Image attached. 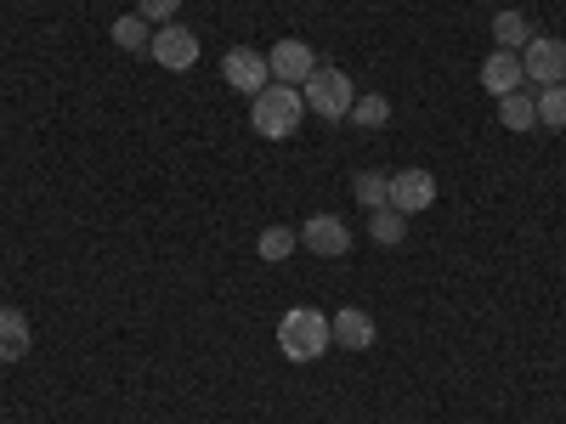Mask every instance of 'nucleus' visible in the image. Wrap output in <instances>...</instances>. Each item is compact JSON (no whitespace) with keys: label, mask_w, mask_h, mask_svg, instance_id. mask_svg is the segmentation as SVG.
I'll return each instance as SVG.
<instances>
[{"label":"nucleus","mask_w":566,"mask_h":424,"mask_svg":"<svg viewBox=\"0 0 566 424\" xmlns=\"http://www.w3.org/2000/svg\"><path fill=\"white\" fill-rule=\"evenodd\" d=\"M328 346H335V335H328V317H323L317 306L283 311V322H277V351H283V362L306 368V362H317Z\"/></svg>","instance_id":"obj_1"},{"label":"nucleus","mask_w":566,"mask_h":424,"mask_svg":"<svg viewBox=\"0 0 566 424\" xmlns=\"http://www.w3.org/2000/svg\"><path fill=\"white\" fill-rule=\"evenodd\" d=\"M301 119H306V103H301V91L295 85H266L261 97L250 103V125H255V136H266V141H290L295 130H301Z\"/></svg>","instance_id":"obj_2"},{"label":"nucleus","mask_w":566,"mask_h":424,"mask_svg":"<svg viewBox=\"0 0 566 424\" xmlns=\"http://www.w3.org/2000/svg\"><path fill=\"white\" fill-rule=\"evenodd\" d=\"M301 103H306L312 114H323V119H346L352 103H357V85H352L340 68H317V74L301 85Z\"/></svg>","instance_id":"obj_3"},{"label":"nucleus","mask_w":566,"mask_h":424,"mask_svg":"<svg viewBox=\"0 0 566 424\" xmlns=\"http://www.w3.org/2000/svg\"><path fill=\"white\" fill-rule=\"evenodd\" d=\"M522 68H527V85H566V40L555 34H533L522 45Z\"/></svg>","instance_id":"obj_4"},{"label":"nucleus","mask_w":566,"mask_h":424,"mask_svg":"<svg viewBox=\"0 0 566 424\" xmlns=\"http://www.w3.org/2000/svg\"><path fill=\"white\" fill-rule=\"evenodd\" d=\"M221 80L239 91V97H261V91L272 85V68H266V52H250V45H239V52L221 57Z\"/></svg>","instance_id":"obj_5"},{"label":"nucleus","mask_w":566,"mask_h":424,"mask_svg":"<svg viewBox=\"0 0 566 424\" xmlns=\"http://www.w3.org/2000/svg\"><path fill=\"white\" fill-rule=\"evenodd\" d=\"M159 68H170V74H181V68H193L199 63V34L187 29V23H159L154 29V52H148Z\"/></svg>","instance_id":"obj_6"},{"label":"nucleus","mask_w":566,"mask_h":424,"mask_svg":"<svg viewBox=\"0 0 566 424\" xmlns=\"http://www.w3.org/2000/svg\"><path fill=\"white\" fill-rule=\"evenodd\" d=\"M266 68H272V80H277V85H295V91H301V85L317 74V52H312L306 40H295V34H290V40H277L272 52H266Z\"/></svg>","instance_id":"obj_7"},{"label":"nucleus","mask_w":566,"mask_h":424,"mask_svg":"<svg viewBox=\"0 0 566 424\" xmlns=\"http://www.w3.org/2000/svg\"><path fill=\"white\" fill-rule=\"evenodd\" d=\"M301 244H306L312 255H323V261H340V255H352V226H346L340 215H306Z\"/></svg>","instance_id":"obj_8"},{"label":"nucleus","mask_w":566,"mask_h":424,"mask_svg":"<svg viewBox=\"0 0 566 424\" xmlns=\"http://www.w3.org/2000/svg\"><path fill=\"white\" fill-rule=\"evenodd\" d=\"M431 204H437V176H431V170H397V176H391V210L424 215Z\"/></svg>","instance_id":"obj_9"},{"label":"nucleus","mask_w":566,"mask_h":424,"mask_svg":"<svg viewBox=\"0 0 566 424\" xmlns=\"http://www.w3.org/2000/svg\"><path fill=\"white\" fill-rule=\"evenodd\" d=\"M328 335H335L340 351H368L374 346V317L357 311V306H340L335 317H328Z\"/></svg>","instance_id":"obj_10"},{"label":"nucleus","mask_w":566,"mask_h":424,"mask_svg":"<svg viewBox=\"0 0 566 424\" xmlns=\"http://www.w3.org/2000/svg\"><path fill=\"white\" fill-rule=\"evenodd\" d=\"M34 351V328L18 306H0V362H23Z\"/></svg>","instance_id":"obj_11"},{"label":"nucleus","mask_w":566,"mask_h":424,"mask_svg":"<svg viewBox=\"0 0 566 424\" xmlns=\"http://www.w3.org/2000/svg\"><path fill=\"white\" fill-rule=\"evenodd\" d=\"M482 85L493 91V97H510V91L527 85V68H522V52H493L482 63Z\"/></svg>","instance_id":"obj_12"},{"label":"nucleus","mask_w":566,"mask_h":424,"mask_svg":"<svg viewBox=\"0 0 566 424\" xmlns=\"http://www.w3.org/2000/svg\"><path fill=\"white\" fill-rule=\"evenodd\" d=\"M499 125L504 130H515V136H522V130H538V91H510V97H499Z\"/></svg>","instance_id":"obj_13"},{"label":"nucleus","mask_w":566,"mask_h":424,"mask_svg":"<svg viewBox=\"0 0 566 424\" xmlns=\"http://www.w3.org/2000/svg\"><path fill=\"white\" fill-rule=\"evenodd\" d=\"M108 34H114L119 52H136V57H148V52H154V23H148V18H136V12H130V18H114Z\"/></svg>","instance_id":"obj_14"},{"label":"nucleus","mask_w":566,"mask_h":424,"mask_svg":"<svg viewBox=\"0 0 566 424\" xmlns=\"http://www.w3.org/2000/svg\"><path fill=\"white\" fill-rule=\"evenodd\" d=\"M368 239L380 244V250H397V244L408 239V215L391 210V204H386V210H368Z\"/></svg>","instance_id":"obj_15"},{"label":"nucleus","mask_w":566,"mask_h":424,"mask_svg":"<svg viewBox=\"0 0 566 424\" xmlns=\"http://www.w3.org/2000/svg\"><path fill=\"white\" fill-rule=\"evenodd\" d=\"M527 40H533L527 12H499V18H493V45H499V52H522Z\"/></svg>","instance_id":"obj_16"},{"label":"nucleus","mask_w":566,"mask_h":424,"mask_svg":"<svg viewBox=\"0 0 566 424\" xmlns=\"http://www.w3.org/2000/svg\"><path fill=\"white\" fill-rule=\"evenodd\" d=\"M295 244H301V232H290V226H266L261 239H255V255H261L266 266H277V261H290V255H295Z\"/></svg>","instance_id":"obj_17"},{"label":"nucleus","mask_w":566,"mask_h":424,"mask_svg":"<svg viewBox=\"0 0 566 424\" xmlns=\"http://www.w3.org/2000/svg\"><path fill=\"white\" fill-rule=\"evenodd\" d=\"M346 119H352L357 130H386V125H391V103L380 97V91H374V97H357V103H352Z\"/></svg>","instance_id":"obj_18"},{"label":"nucleus","mask_w":566,"mask_h":424,"mask_svg":"<svg viewBox=\"0 0 566 424\" xmlns=\"http://www.w3.org/2000/svg\"><path fill=\"white\" fill-rule=\"evenodd\" d=\"M352 193H357V204H363V210H386V204H391V176L363 170V176L352 181Z\"/></svg>","instance_id":"obj_19"},{"label":"nucleus","mask_w":566,"mask_h":424,"mask_svg":"<svg viewBox=\"0 0 566 424\" xmlns=\"http://www.w3.org/2000/svg\"><path fill=\"white\" fill-rule=\"evenodd\" d=\"M538 125L544 130H566V85H544L538 91Z\"/></svg>","instance_id":"obj_20"},{"label":"nucleus","mask_w":566,"mask_h":424,"mask_svg":"<svg viewBox=\"0 0 566 424\" xmlns=\"http://www.w3.org/2000/svg\"><path fill=\"white\" fill-rule=\"evenodd\" d=\"M181 12V0H136V18H148V23H176Z\"/></svg>","instance_id":"obj_21"}]
</instances>
